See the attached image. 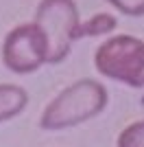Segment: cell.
Wrapping results in <instances>:
<instances>
[{
    "label": "cell",
    "mask_w": 144,
    "mask_h": 147,
    "mask_svg": "<svg viewBox=\"0 0 144 147\" xmlns=\"http://www.w3.org/2000/svg\"><path fill=\"white\" fill-rule=\"evenodd\" d=\"M48 44V64H59L70 55L72 44L79 40V16L74 0H42L37 5L35 20Z\"/></svg>",
    "instance_id": "obj_3"
},
{
    "label": "cell",
    "mask_w": 144,
    "mask_h": 147,
    "mask_svg": "<svg viewBox=\"0 0 144 147\" xmlns=\"http://www.w3.org/2000/svg\"><path fill=\"white\" fill-rule=\"evenodd\" d=\"M94 66L107 79L144 90V42L138 37H107L94 53Z\"/></svg>",
    "instance_id": "obj_2"
},
{
    "label": "cell",
    "mask_w": 144,
    "mask_h": 147,
    "mask_svg": "<svg viewBox=\"0 0 144 147\" xmlns=\"http://www.w3.org/2000/svg\"><path fill=\"white\" fill-rule=\"evenodd\" d=\"M109 103V92L96 79H79L48 101L39 117V127L46 132L77 127L98 117Z\"/></svg>",
    "instance_id": "obj_1"
},
{
    "label": "cell",
    "mask_w": 144,
    "mask_h": 147,
    "mask_svg": "<svg viewBox=\"0 0 144 147\" xmlns=\"http://www.w3.org/2000/svg\"><path fill=\"white\" fill-rule=\"evenodd\" d=\"M2 64L15 75L37 73L48 64V44L35 22L18 24L7 33L2 42Z\"/></svg>",
    "instance_id": "obj_4"
},
{
    "label": "cell",
    "mask_w": 144,
    "mask_h": 147,
    "mask_svg": "<svg viewBox=\"0 0 144 147\" xmlns=\"http://www.w3.org/2000/svg\"><path fill=\"white\" fill-rule=\"evenodd\" d=\"M116 147H144V119L127 125L118 134Z\"/></svg>",
    "instance_id": "obj_7"
},
{
    "label": "cell",
    "mask_w": 144,
    "mask_h": 147,
    "mask_svg": "<svg viewBox=\"0 0 144 147\" xmlns=\"http://www.w3.org/2000/svg\"><path fill=\"white\" fill-rule=\"evenodd\" d=\"M29 105V92L18 84H0V123L20 117Z\"/></svg>",
    "instance_id": "obj_5"
},
{
    "label": "cell",
    "mask_w": 144,
    "mask_h": 147,
    "mask_svg": "<svg viewBox=\"0 0 144 147\" xmlns=\"http://www.w3.org/2000/svg\"><path fill=\"white\" fill-rule=\"evenodd\" d=\"M116 26H118V20L114 16H109V13H96L92 16L90 20H81V24H79V40H83V37H101V35H109V33H114Z\"/></svg>",
    "instance_id": "obj_6"
},
{
    "label": "cell",
    "mask_w": 144,
    "mask_h": 147,
    "mask_svg": "<svg viewBox=\"0 0 144 147\" xmlns=\"http://www.w3.org/2000/svg\"><path fill=\"white\" fill-rule=\"evenodd\" d=\"M116 11L131 16V18H142L144 16V0H107Z\"/></svg>",
    "instance_id": "obj_8"
}]
</instances>
